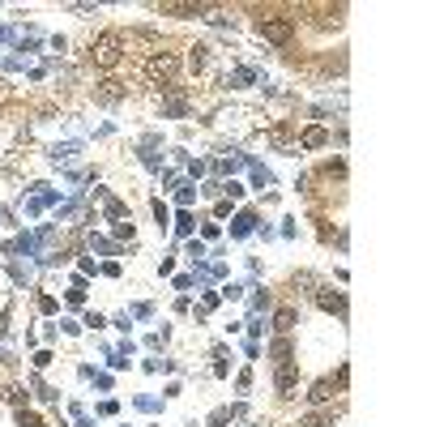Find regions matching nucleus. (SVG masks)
Masks as SVG:
<instances>
[{"mask_svg":"<svg viewBox=\"0 0 427 427\" xmlns=\"http://www.w3.org/2000/svg\"><path fill=\"white\" fill-rule=\"evenodd\" d=\"M120 56H124V34L120 30H103L99 38H94V47H90V60L99 69H115Z\"/></svg>","mask_w":427,"mask_h":427,"instance_id":"obj_1","label":"nucleus"},{"mask_svg":"<svg viewBox=\"0 0 427 427\" xmlns=\"http://www.w3.org/2000/svg\"><path fill=\"white\" fill-rule=\"evenodd\" d=\"M176 73H180V56L176 51H154L146 60V82L150 86H171Z\"/></svg>","mask_w":427,"mask_h":427,"instance_id":"obj_2","label":"nucleus"},{"mask_svg":"<svg viewBox=\"0 0 427 427\" xmlns=\"http://www.w3.org/2000/svg\"><path fill=\"white\" fill-rule=\"evenodd\" d=\"M257 34L265 38V43L286 47L290 38H295V22H290V17H282V13H265L261 22H257Z\"/></svg>","mask_w":427,"mask_h":427,"instance_id":"obj_3","label":"nucleus"},{"mask_svg":"<svg viewBox=\"0 0 427 427\" xmlns=\"http://www.w3.org/2000/svg\"><path fill=\"white\" fill-rule=\"evenodd\" d=\"M163 17H197L201 5H188V0H167V5H159Z\"/></svg>","mask_w":427,"mask_h":427,"instance_id":"obj_4","label":"nucleus"},{"mask_svg":"<svg viewBox=\"0 0 427 427\" xmlns=\"http://www.w3.org/2000/svg\"><path fill=\"white\" fill-rule=\"evenodd\" d=\"M316 299H321V308H325V312H346V299L338 295V290H321Z\"/></svg>","mask_w":427,"mask_h":427,"instance_id":"obj_5","label":"nucleus"},{"mask_svg":"<svg viewBox=\"0 0 427 427\" xmlns=\"http://www.w3.org/2000/svg\"><path fill=\"white\" fill-rule=\"evenodd\" d=\"M278 389H282L286 397H290V389H295V372H290V363L278 367Z\"/></svg>","mask_w":427,"mask_h":427,"instance_id":"obj_6","label":"nucleus"},{"mask_svg":"<svg viewBox=\"0 0 427 427\" xmlns=\"http://www.w3.org/2000/svg\"><path fill=\"white\" fill-rule=\"evenodd\" d=\"M188 65H192V69H205V65H209V51L197 43V47H192V56H188Z\"/></svg>","mask_w":427,"mask_h":427,"instance_id":"obj_7","label":"nucleus"},{"mask_svg":"<svg viewBox=\"0 0 427 427\" xmlns=\"http://www.w3.org/2000/svg\"><path fill=\"white\" fill-rule=\"evenodd\" d=\"M303 146H308V150L325 146V128H308V132H303Z\"/></svg>","mask_w":427,"mask_h":427,"instance_id":"obj_8","label":"nucleus"},{"mask_svg":"<svg viewBox=\"0 0 427 427\" xmlns=\"http://www.w3.org/2000/svg\"><path fill=\"white\" fill-rule=\"evenodd\" d=\"M290 325H295V308H282V312H278V329H282V334H286V329Z\"/></svg>","mask_w":427,"mask_h":427,"instance_id":"obj_9","label":"nucleus"},{"mask_svg":"<svg viewBox=\"0 0 427 427\" xmlns=\"http://www.w3.org/2000/svg\"><path fill=\"white\" fill-rule=\"evenodd\" d=\"M308 397H312V402H329V397H334V393H329V380H321V384H316V389L308 393Z\"/></svg>","mask_w":427,"mask_h":427,"instance_id":"obj_10","label":"nucleus"},{"mask_svg":"<svg viewBox=\"0 0 427 427\" xmlns=\"http://www.w3.org/2000/svg\"><path fill=\"white\" fill-rule=\"evenodd\" d=\"M299 427H325V419H321V415H308V419H303Z\"/></svg>","mask_w":427,"mask_h":427,"instance_id":"obj_11","label":"nucleus"}]
</instances>
